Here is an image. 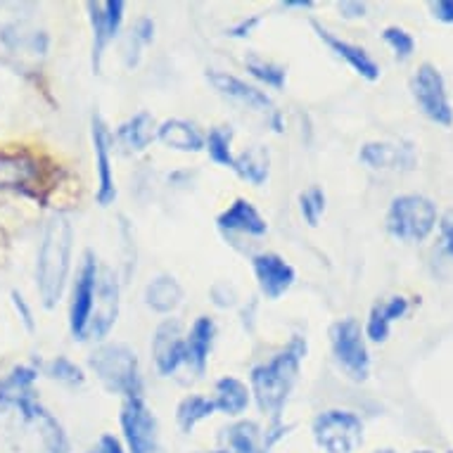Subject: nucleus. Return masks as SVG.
I'll return each mask as SVG.
<instances>
[{
  "instance_id": "1",
  "label": "nucleus",
  "mask_w": 453,
  "mask_h": 453,
  "mask_svg": "<svg viewBox=\"0 0 453 453\" xmlns=\"http://www.w3.org/2000/svg\"><path fill=\"white\" fill-rule=\"evenodd\" d=\"M306 354H309L306 337L292 334L290 342L278 354H273L264 364L254 365L250 372V392H252L257 409L268 418V425L282 423V413L295 392Z\"/></svg>"
},
{
  "instance_id": "2",
  "label": "nucleus",
  "mask_w": 453,
  "mask_h": 453,
  "mask_svg": "<svg viewBox=\"0 0 453 453\" xmlns=\"http://www.w3.org/2000/svg\"><path fill=\"white\" fill-rule=\"evenodd\" d=\"M74 257V226L67 214L55 211L45 221L36 252V292L41 306L52 311L67 290Z\"/></svg>"
},
{
  "instance_id": "3",
  "label": "nucleus",
  "mask_w": 453,
  "mask_h": 453,
  "mask_svg": "<svg viewBox=\"0 0 453 453\" xmlns=\"http://www.w3.org/2000/svg\"><path fill=\"white\" fill-rule=\"evenodd\" d=\"M88 368L107 394L121 399L142 396L141 361L128 344L103 342L90 351Z\"/></svg>"
},
{
  "instance_id": "4",
  "label": "nucleus",
  "mask_w": 453,
  "mask_h": 453,
  "mask_svg": "<svg viewBox=\"0 0 453 453\" xmlns=\"http://www.w3.org/2000/svg\"><path fill=\"white\" fill-rule=\"evenodd\" d=\"M437 204L418 193L396 195L385 216L387 233L402 242H425L437 228Z\"/></svg>"
},
{
  "instance_id": "5",
  "label": "nucleus",
  "mask_w": 453,
  "mask_h": 453,
  "mask_svg": "<svg viewBox=\"0 0 453 453\" xmlns=\"http://www.w3.org/2000/svg\"><path fill=\"white\" fill-rule=\"evenodd\" d=\"M330 349H333L334 364L340 365V371L347 378L354 382H365L371 378V351H368V340L358 319L347 316V319L334 320L330 326Z\"/></svg>"
},
{
  "instance_id": "6",
  "label": "nucleus",
  "mask_w": 453,
  "mask_h": 453,
  "mask_svg": "<svg viewBox=\"0 0 453 453\" xmlns=\"http://www.w3.org/2000/svg\"><path fill=\"white\" fill-rule=\"evenodd\" d=\"M364 420L349 409H327L313 418V441L323 453H354L364 444Z\"/></svg>"
},
{
  "instance_id": "7",
  "label": "nucleus",
  "mask_w": 453,
  "mask_h": 453,
  "mask_svg": "<svg viewBox=\"0 0 453 453\" xmlns=\"http://www.w3.org/2000/svg\"><path fill=\"white\" fill-rule=\"evenodd\" d=\"M411 96L413 103L425 119H430L437 127L451 128L453 127V104L446 90L444 74L434 65L423 62L416 69V74L411 76Z\"/></svg>"
},
{
  "instance_id": "8",
  "label": "nucleus",
  "mask_w": 453,
  "mask_h": 453,
  "mask_svg": "<svg viewBox=\"0 0 453 453\" xmlns=\"http://www.w3.org/2000/svg\"><path fill=\"white\" fill-rule=\"evenodd\" d=\"M97 273H100V261L93 250H86L76 268L74 285L69 295V333L74 337V342H86L93 304H96Z\"/></svg>"
},
{
  "instance_id": "9",
  "label": "nucleus",
  "mask_w": 453,
  "mask_h": 453,
  "mask_svg": "<svg viewBox=\"0 0 453 453\" xmlns=\"http://www.w3.org/2000/svg\"><path fill=\"white\" fill-rule=\"evenodd\" d=\"M119 425L127 453H159V423L142 396L121 402Z\"/></svg>"
},
{
  "instance_id": "10",
  "label": "nucleus",
  "mask_w": 453,
  "mask_h": 453,
  "mask_svg": "<svg viewBox=\"0 0 453 453\" xmlns=\"http://www.w3.org/2000/svg\"><path fill=\"white\" fill-rule=\"evenodd\" d=\"M86 12H88L90 34H93V43H90V67H93V74H100V72H103L104 52H107V48L117 41V36L121 34V27H124L127 3H124V0L86 3Z\"/></svg>"
},
{
  "instance_id": "11",
  "label": "nucleus",
  "mask_w": 453,
  "mask_h": 453,
  "mask_svg": "<svg viewBox=\"0 0 453 453\" xmlns=\"http://www.w3.org/2000/svg\"><path fill=\"white\" fill-rule=\"evenodd\" d=\"M90 145L96 157V202L97 207L107 209L117 202V179H114V162H111L114 138H111L110 124L97 110L90 114Z\"/></svg>"
},
{
  "instance_id": "12",
  "label": "nucleus",
  "mask_w": 453,
  "mask_h": 453,
  "mask_svg": "<svg viewBox=\"0 0 453 453\" xmlns=\"http://www.w3.org/2000/svg\"><path fill=\"white\" fill-rule=\"evenodd\" d=\"M121 311V280L117 271L111 266H100L97 273L96 304H93V316H90L88 333L86 340L103 344L107 334L114 330Z\"/></svg>"
},
{
  "instance_id": "13",
  "label": "nucleus",
  "mask_w": 453,
  "mask_h": 453,
  "mask_svg": "<svg viewBox=\"0 0 453 453\" xmlns=\"http://www.w3.org/2000/svg\"><path fill=\"white\" fill-rule=\"evenodd\" d=\"M0 45L5 48L10 58L19 60V65H27V62L38 65L48 55L50 38L45 29H38L27 17H19V19L0 24Z\"/></svg>"
},
{
  "instance_id": "14",
  "label": "nucleus",
  "mask_w": 453,
  "mask_h": 453,
  "mask_svg": "<svg viewBox=\"0 0 453 453\" xmlns=\"http://www.w3.org/2000/svg\"><path fill=\"white\" fill-rule=\"evenodd\" d=\"M152 364L162 378H172L186 365V333L179 319H164L152 333Z\"/></svg>"
},
{
  "instance_id": "15",
  "label": "nucleus",
  "mask_w": 453,
  "mask_h": 453,
  "mask_svg": "<svg viewBox=\"0 0 453 453\" xmlns=\"http://www.w3.org/2000/svg\"><path fill=\"white\" fill-rule=\"evenodd\" d=\"M252 273L259 288V295L268 302H278L292 290L297 282V271L290 261L275 252H259L252 257Z\"/></svg>"
},
{
  "instance_id": "16",
  "label": "nucleus",
  "mask_w": 453,
  "mask_h": 453,
  "mask_svg": "<svg viewBox=\"0 0 453 453\" xmlns=\"http://www.w3.org/2000/svg\"><path fill=\"white\" fill-rule=\"evenodd\" d=\"M207 81L211 83V88L219 93L226 100L240 104V107H247L250 111H259V114H271L275 110L273 100L268 96L266 90L254 86V83H247L245 79L231 74V72H223V69H209Z\"/></svg>"
},
{
  "instance_id": "17",
  "label": "nucleus",
  "mask_w": 453,
  "mask_h": 453,
  "mask_svg": "<svg viewBox=\"0 0 453 453\" xmlns=\"http://www.w3.org/2000/svg\"><path fill=\"white\" fill-rule=\"evenodd\" d=\"M41 164L29 152L0 150V193H19L38 197Z\"/></svg>"
},
{
  "instance_id": "18",
  "label": "nucleus",
  "mask_w": 453,
  "mask_h": 453,
  "mask_svg": "<svg viewBox=\"0 0 453 453\" xmlns=\"http://www.w3.org/2000/svg\"><path fill=\"white\" fill-rule=\"evenodd\" d=\"M216 228L226 238H264L268 233V223L252 200L235 197V200L216 216Z\"/></svg>"
},
{
  "instance_id": "19",
  "label": "nucleus",
  "mask_w": 453,
  "mask_h": 453,
  "mask_svg": "<svg viewBox=\"0 0 453 453\" xmlns=\"http://www.w3.org/2000/svg\"><path fill=\"white\" fill-rule=\"evenodd\" d=\"M311 29L316 31V36H319L320 43L326 45L334 58H340V60H342L344 65L354 72V74H358L361 79H365V81H371V83L378 81L380 65L372 60L371 52L365 50V48L351 43V41H347V38L337 36L334 31L326 29L320 22H311Z\"/></svg>"
},
{
  "instance_id": "20",
  "label": "nucleus",
  "mask_w": 453,
  "mask_h": 453,
  "mask_svg": "<svg viewBox=\"0 0 453 453\" xmlns=\"http://www.w3.org/2000/svg\"><path fill=\"white\" fill-rule=\"evenodd\" d=\"M358 162L372 172H411L416 166V152L411 145L371 141L358 150Z\"/></svg>"
},
{
  "instance_id": "21",
  "label": "nucleus",
  "mask_w": 453,
  "mask_h": 453,
  "mask_svg": "<svg viewBox=\"0 0 453 453\" xmlns=\"http://www.w3.org/2000/svg\"><path fill=\"white\" fill-rule=\"evenodd\" d=\"M216 320L209 316H197L193 326L186 333V368L195 378H202L207 372L209 357L214 349Z\"/></svg>"
},
{
  "instance_id": "22",
  "label": "nucleus",
  "mask_w": 453,
  "mask_h": 453,
  "mask_svg": "<svg viewBox=\"0 0 453 453\" xmlns=\"http://www.w3.org/2000/svg\"><path fill=\"white\" fill-rule=\"evenodd\" d=\"M111 138L127 155H141L152 145V141H157L155 117L145 110L135 111L127 121H121L119 127L114 128Z\"/></svg>"
},
{
  "instance_id": "23",
  "label": "nucleus",
  "mask_w": 453,
  "mask_h": 453,
  "mask_svg": "<svg viewBox=\"0 0 453 453\" xmlns=\"http://www.w3.org/2000/svg\"><path fill=\"white\" fill-rule=\"evenodd\" d=\"M142 302L148 306L150 311L157 316H166L172 319L173 313L179 311L183 302H186V290L173 275L159 273L145 285L142 290Z\"/></svg>"
},
{
  "instance_id": "24",
  "label": "nucleus",
  "mask_w": 453,
  "mask_h": 453,
  "mask_svg": "<svg viewBox=\"0 0 453 453\" xmlns=\"http://www.w3.org/2000/svg\"><path fill=\"white\" fill-rule=\"evenodd\" d=\"M409 299L403 297V295H392V297L378 302L371 309V313H368V320H365L364 326L365 340L372 344L387 342V337L392 333V326L396 320H402L409 313Z\"/></svg>"
},
{
  "instance_id": "25",
  "label": "nucleus",
  "mask_w": 453,
  "mask_h": 453,
  "mask_svg": "<svg viewBox=\"0 0 453 453\" xmlns=\"http://www.w3.org/2000/svg\"><path fill=\"white\" fill-rule=\"evenodd\" d=\"M157 141L162 142L164 148L186 152V155H195V152L204 150V134L197 128V124L179 119V117L157 124Z\"/></svg>"
},
{
  "instance_id": "26",
  "label": "nucleus",
  "mask_w": 453,
  "mask_h": 453,
  "mask_svg": "<svg viewBox=\"0 0 453 453\" xmlns=\"http://www.w3.org/2000/svg\"><path fill=\"white\" fill-rule=\"evenodd\" d=\"M211 402L216 406V413H223V416L228 418H238L250 409L252 392H250V385L242 382L240 378H235V375H223V378L216 380Z\"/></svg>"
},
{
  "instance_id": "27",
  "label": "nucleus",
  "mask_w": 453,
  "mask_h": 453,
  "mask_svg": "<svg viewBox=\"0 0 453 453\" xmlns=\"http://www.w3.org/2000/svg\"><path fill=\"white\" fill-rule=\"evenodd\" d=\"M36 380L38 368L29 364H19L10 372H5V375L0 378V416L12 411L17 399H19L24 392H29V389L36 387Z\"/></svg>"
},
{
  "instance_id": "28",
  "label": "nucleus",
  "mask_w": 453,
  "mask_h": 453,
  "mask_svg": "<svg viewBox=\"0 0 453 453\" xmlns=\"http://www.w3.org/2000/svg\"><path fill=\"white\" fill-rule=\"evenodd\" d=\"M233 172L250 186L261 188L271 176V155H268V150L264 145H252L245 152L235 155Z\"/></svg>"
},
{
  "instance_id": "29",
  "label": "nucleus",
  "mask_w": 453,
  "mask_h": 453,
  "mask_svg": "<svg viewBox=\"0 0 453 453\" xmlns=\"http://www.w3.org/2000/svg\"><path fill=\"white\" fill-rule=\"evenodd\" d=\"M245 69L250 72L254 81L259 83V88L285 90V86H288V67L280 65V62L266 60V58L257 55V52H247Z\"/></svg>"
},
{
  "instance_id": "30",
  "label": "nucleus",
  "mask_w": 453,
  "mask_h": 453,
  "mask_svg": "<svg viewBox=\"0 0 453 453\" xmlns=\"http://www.w3.org/2000/svg\"><path fill=\"white\" fill-rule=\"evenodd\" d=\"M228 453H268L264 446V430L254 420H238L226 427Z\"/></svg>"
},
{
  "instance_id": "31",
  "label": "nucleus",
  "mask_w": 453,
  "mask_h": 453,
  "mask_svg": "<svg viewBox=\"0 0 453 453\" xmlns=\"http://www.w3.org/2000/svg\"><path fill=\"white\" fill-rule=\"evenodd\" d=\"M216 413L214 402L209 396H202V394H188L176 406V423H179L180 432L183 434H190V432Z\"/></svg>"
},
{
  "instance_id": "32",
  "label": "nucleus",
  "mask_w": 453,
  "mask_h": 453,
  "mask_svg": "<svg viewBox=\"0 0 453 453\" xmlns=\"http://www.w3.org/2000/svg\"><path fill=\"white\" fill-rule=\"evenodd\" d=\"M34 427L38 430V439H41V446H43L45 453H72V441H69V434L65 430V425L52 416L50 411L45 409L41 413Z\"/></svg>"
},
{
  "instance_id": "33",
  "label": "nucleus",
  "mask_w": 453,
  "mask_h": 453,
  "mask_svg": "<svg viewBox=\"0 0 453 453\" xmlns=\"http://www.w3.org/2000/svg\"><path fill=\"white\" fill-rule=\"evenodd\" d=\"M233 138H235V131H233L231 127H214L209 128V134L204 135V152L209 155V159H211L216 166L231 169V172L233 164H235Z\"/></svg>"
},
{
  "instance_id": "34",
  "label": "nucleus",
  "mask_w": 453,
  "mask_h": 453,
  "mask_svg": "<svg viewBox=\"0 0 453 453\" xmlns=\"http://www.w3.org/2000/svg\"><path fill=\"white\" fill-rule=\"evenodd\" d=\"M155 31L157 27L152 22V17H138L135 19V24L128 31L127 48H124V65L128 69H135L141 65L142 50L155 41Z\"/></svg>"
},
{
  "instance_id": "35",
  "label": "nucleus",
  "mask_w": 453,
  "mask_h": 453,
  "mask_svg": "<svg viewBox=\"0 0 453 453\" xmlns=\"http://www.w3.org/2000/svg\"><path fill=\"white\" fill-rule=\"evenodd\" d=\"M299 214L304 219V223L309 228H316L320 223V219L326 216L327 209V195L320 186H309L306 190H302L297 197Z\"/></svg>"
},
{
  "instance_id": "36",
  "label": "nucleus",
  "mask_w": 453,
  "mask_h": 453,
  "mask_svg": "<svg viewBox=\"0 0 453 453\" xmlns=\"http://www.w3.org/2000/svg\"><path fill=\"white\" fill-rule=\"evenodd\" d=\"M43 372L52 382L65 387H81L86 382V372L79 364H74L69 357H55L43 365Z\"/></svg>"
},
{
  "instance_id": "37",
  "label": "nucleus",
  "mask_w": 453,
  "mask_h": 453,
  "mask_svg": "<svg viewBox=\"0 0 453 453\" xmlns=\"http://www.w3.org/2000/svg\"><path fill=\"white\" fill-rule=\"evenodd\" d=\"M382 41L389 45V50L394 52V58L396 60H411L413 58V52H416V38L411 36L409 31L403 29V27H385L382 29Z\"/></svg>"
},
{
  "instance_id": "38",
  "label": "nucleus",
  "mask_w": 453,
  "mask_h": 453,
  "mask_svg": "<svg viewBox=\"0 0 453 453\" xmlns=\"http://www.w3.org/2000/svg\"><path fill=\"white\" fill-rule=\"evenodd\" d=\"M209 299H211V304L216 309H223V311H228V309H235L240 304V295L238 288L228 280H216L211 288H209Z\"/></svg>"
},
{
  "instance_id": "39",
  "label": "nucleus",
  "mask_w": 453,
  "mask_h": 453,
  "mask_svg": "<svg viewBox=\"0 0 453 453\" xmlns=\"http://www.w3.org/2000/svg\"><path fill=\"white\" fill-rule=\"evenodd\" d=\"M10 302H12V309H15L17 319H19V323L24 326V330H27V333H34L38 323L36 316H34V309H31L29 304V299L24 297L22 292L12 290L10 292Z\"/></svg>"
},
{
  "instance_id": "40",
  "label": "nucleus",
  "mask_w": 453,
  "mask_h": 453,
  "mask_svg": "<svg viewBox=\"0 0 453 453\" xmlns=\"http://www.w3.org/2000/svg\"><path fill=\"white\" fill-rule=\"evenodd\" d=\"M439 228V250L453 259V209L444 211L437 221Z\"/></svg>"
},
{
  "instance_id": "41",
  "label": "nucleus",
  "mask_w": 453,
  "mask_h": 453,
  "mask_svg": "<svg viewBox=\"0 0 453 453\" xmlns=\"http://www.w3.org/2000/svg\"><path fill=\"white\" fill-rule=\"evenodd\" d=\"M261 22H264V17L261 15L242 17L240 22H235L233 27H228V29H226V36L235 38V41H245V38H250L254 31L259 29Z\"/></svg>"
},
{
  "instance_id": "42",
  "label": "nucleus",
  "mask_w": 453,
  "mask_h": 453,
  "mask_svg": "<svg viewBox=\"0 0 453 453\" xmlns=\"http://www.w3.org/2000/svg\"><path fill=\"white\" fill-rule=\"evenodd\" d=\"M337 12L344 19H364L368 15V5L361 0H342V3H337Z\"/></svg>"
},
{
  "instance_id": "43",
  "label": "nucleus",
  "mask_w": 453,
  "mask_h": 453,
  "mask_svg": "<svg viewBox=\"0 0 453 453\" xmlns=\"http://www.w3.org/2000/svg\"><path fill=\"white\" fill-rule=\"evenodd\" d=\"M432 17L441 24H453V0H432Z\"/></svg>"
},
{
  "instance_id": "44",
  "label": "nucleus",
  "mask_w": 453,
  "mask_h": 453,
  "mask_svg": "<svg viewBox=\"0 0 453 453\" xmlns=\"http://www.w3.org/2000/svg\"><path fill=\"white\" fill-rule=\"evenodd\" d=\"M88 453H127V449L121 444V439H117L114 434H103Z\"/></svg>"
},
{
  "instance_id": "45",
  "label": "nucleus",
  "mask_w": 453,
  "mask_h": 453,
  "mask_svg": "<svg viewBox=\"0 0 453 453\" xmlns=\"http://www.w3.org/2000/svg\"><path fill=\"white\" fill-rule=\"evenodd\" d=\"M266 121L273 134H282V131H285V114H282L280 110L271 111V114L266 117Z\"/></svg>"
},
{
  "instance_id": "46",
  "label": "nucleus",
  "mask_w": 453,
  "mask_h": 453,
  "mask_svg": "<svg viewBox=\"0 0 453 453\" xmlns=\"http://www.w3.org/2000/svg\"><path fill=\"white\" fill-rule=\"evenodd\" d=\"M282 10H313L316 3L313 0H282L280 3Z\"/></svg>"
},
{
  "instance_id": "47",
  "label": "nucleus",
  "mask_w": 453,
  "mask_h": 453,
  "mask_svg": "<svg viewBox=\"0 0 453 453\" xmlns=\"http://www.w3.org/2000/svg\"><path fill=\"white\" fill-rule=\"evenodd\" d=\"M372 453H396V451H394V449H389V446H385V449H375Z\"/></svg>"
},
{
  "instance_id": "48",
  "label": "nucleus",
  "mask_w": 453,
  "mask_h": 453,
  "mask_svg": "<svg viewBox=\"0 0 453 453\" xmlns=\"http://www.w3.org/2000/svg\"><path fill=\"white\" fill-rule=\"evenodd\" d=\"M413 453H432V451H413Z\"/></svg>"
},
{
  "instance_id": "49",
  "label": "nucleus",
  "mask_w": 453,
  "mask_h": 453,
  "mask_svg": "<svg viewBox=\"0 0 453 453\" xmlns=\"http://www.w3.org/2000/svg\"><path fill=\"white\" fill-rule=\"evenodd\" d=\"M211 453H228V451H211Z\"/></svg>"
},
{
  "instance_id": "50",
  "label": "nucleus",
  "mask_w": 453,
  "mask_h": 453,
  "mask_svg": "<svg viewBox=\"0 0 453 453\" xmlns=\"http://www.w3.org/2000/svg\"><path fill=\"white\" fill-rule=\"evenodd\" d=\"M446 453H453V451H446Z\"/></svg>"
}]
</instances>
